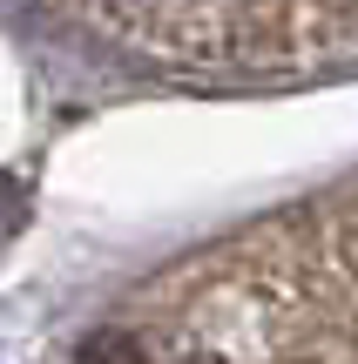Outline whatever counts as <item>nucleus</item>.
Wrapping results in <instances>:
<instances>
[{"instance_id": "1", "label": "nucleus", "mask_w": 358, "mask_h": 364, "mask_svg": "<svg viewBox=\"0 0 358 364\" xmlns=\"http://www.w3.org/2000/svg\"><path fill=\"white\" fill-rule=\"evenodd\" d=\"M81 364H149V358H142V344H135L129 331H102V338L81 351Z\"/></svg>"}]
</instances>
